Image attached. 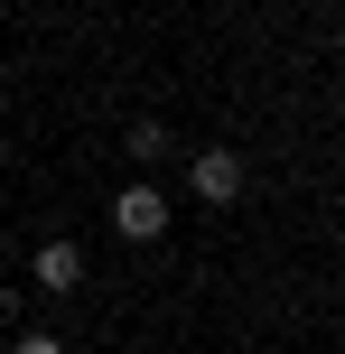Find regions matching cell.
Listing matches in <instances>:
<instances>
[{"label": "cell", "instance_id": "1", "mask_svg": "<svg viewBox=\"0 0 345 354\" xmlns=\"http://www.w3.org/2000/svg\"><path fill=\"white\" fill-rule=\"evenodd\" d=\"M112 224H122L131 243H159V233H168V196L159 187H122V196H112Z\"/></svg>", "mask_w": 345, "mask_h": 354}, {"label": "cell", "instance_id": "4", "mask_svg": "<svg viewBox=\"0 0 345 354\" xmlns=\"http://www.w3.org/2000/svg\"><path fill=\"white\" fill-rule=\"evenodd\" d=\"M10 354H66V345H56V336H19Z\"/></svg>", "mask_w": 345, "mask_h": 354}, {"label": "cell", "instance_id": "3", "mask_svg": "<svg viewBox=\"0 0 345 354\" xmlns=\"http://www.w3.org/2000/svg\"><path fill=\"white\" fill-rule=\"evenodd\" d=\"M37 289H56V299L84 289V252H75V243H37Z\"/></svg>", "mask_w": 345, "mask_h": 354}, {"label": "cell", "instance_id": "2", "mask_svg": "<svg viewBox=\"0 0 345 354\" xmlns=\"http://www.w3.org/2000/svg\"><path fill=\"white\" fill-rule=\"evenodd\" d=\"M187 177H196L205 205H234V196H243V159H234V149H196V159H187Z\"/></svg>", "mask_w": 345, "mask_h": 354}]
</instances>
